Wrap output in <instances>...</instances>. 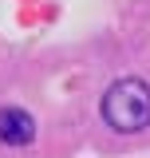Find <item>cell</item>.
<instances>
[{
	"label": "cell",
	"instance_id": "2",
	"mask_svg": "<svg viewBox=\"0 0 150 158\" xmlns=\"http://www.w3.org/2000/svg\"><path fill=\"white\" fill-rule=\"evenodd\" d=\"M0 142L12 150H24L36 142V123L24 107H0Z\"/></svg>",
	"mask_w": 150,
	"mask_h": 158
},
{
	"label": "cell",
	"instance_id": "1",
	"mask_svg": "<svg viewBox=\"0 0 150 158\" xmlns=\"http://www.w3.org/2000/svg\"><path fill=\"white\" fill-rule=\"evenodd\" d=\"M103 123L119 135H138L150 127V83L146 79H115L99 99Z\"/></svg>",
	"mask_w": 150,
	"mask_h": 158
}]
</instances>
